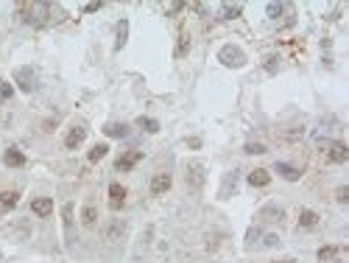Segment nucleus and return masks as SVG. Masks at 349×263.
<instances>
[{
	"label": "nucleus",
	"instance_id": "f257e3e1",
	"mask_svg": "<svg viewBox=\"0 0 349 263\" xmlns=\"http://www.w3.org/2000/svg\"><path fill=\"white\" fill-rule=\"evenodd\" d=\"M53 12L50 3H20V14H23L25 23H34V25H45L48 17Z\"/></svg>",
	"mask_w": 349,
	"mask_h": 263
},
{
	"label": "nucleus",
	"instance_id": "f03ea898",
	"mask_svg": "<svg viewBox=\"0 0 349 263\" xmlns=\"http://www.w3.org/2000/svg\"><path fill=\"white\" fill-rule=\"evenodd\" d=\"M218 59L224 62L226 68H243V65H246V53L237 45H224L218 51Z\"/></svg>",
	"mask_w": 349,
	"mask_h": 263
},
{
	"label": "nucleus",
	"instance_id": "7ed1b4c3",
	"mask_svg": "<svg viewBox=\"0 0 349 263\" xmlns=\"http://www.w3.org/2000/svg\"><path fill=\"white\" fill-rule=\"evenodd\" d=\"M14 81L20 84L23 92H34L36 90V73L34 68H17L14 70Z\"/></svg>",
	"mask_w": 349,
	"mask_h": 263
},
{
	"label": "nucleus",
	"instance_id": "20e7f679",
	"mask_svg": "<svg viewBox=\"0 0 349 263\" xmlns=\"http://www.w3.org/2000/svg\"><path fill=\"white\" fill-rule=\"evenodd\" d=\"M327 160L344 165V162L349 160V149L341 143V140H332V143H327Z\"/></svg>",
	"mask_w": 349,
	"mask_h": 263
},
{
	"label": "nucleus",
	"instance_id": "39448f33",
	"mask_svg": "<svg viewBox=\"0 0 349 263\" xmlns=\"http://www.w3.org/2000/svg\"><path fill=\"white\" fill-rule=\"evenodd\" d=\"M187 185L196 188V191L204 185V165L201 162H187Z\"/></svg>",
	"mask_w": 349,
	"mask_h": 263
},
{
	"label": "nucleus",
	"instance_id": "423d86ee",
	"mask_svg": "<svg viewBox=\"0 0 349 263\" xmlns=\"http://www.w3.org/2000/svg\"><path fill=\"white\" fill-rule=\"evenodd\" d=\"M140 160H143V151H126L123 157H117L115 168H117V171H132Z\"/></svg>",
	"mask_w": 349,
	"mask_h": 263
},
{
	"label": "nucleus",
	"instance_id": "0eeeda50",
	"mask_svg": "<svg viewBox=\"0 0 349 263\" xmlns=\"http://www.w3.org/2000/svg\"><path fill=\"white\" fill-rule=\"evenodd\" d=\"M123 202H126V188L123 185H117V182H112L109 185V207H112V210H120Z\"/></svg>",
	"mask_w": 349,
	"mask_h": 263
},
{
	"label": "nucleus",
	"instance_id": "6e6552de",
	"mask_svg": "<svg viewBox=\"0 0 349 263\" xmlns=\"http://www.w3.org/2000/svg\"><path fill=\"white\" fill-rule=\"evenodd\" d=\"M84 138H87V129L84 126H73L67 132V138H65V146L67 149H79L81 143H84Z\"/></svg>",
	"mask_w": 349,
	"mask_h": 263
},
{
	"label": "nucleus",
	"instance_id": "1a4fd4ad",
	"mask_svg": "<svg viewBox=\"0 0 349 263\" xmlns=\"http://www.w3.org/2000/svg\"><path fill=\"white\" fill-rule=\"evenodd\" d=\"M31 210H34L39 218H48L50 213H53V202H50L48 196H42V199H34V202H31Z\"/></svg>",
	"mask_w": 349,
	"mask_h": 263
},
{
	"label": "nucleus",
	"instance_id": "9d476101",
	"mask_svg": "<svg viewBox=\"0 0 349 263\" xmlns=\"http://www.w3.org/2000/svg\"><path fill=\"white\" fill-rule=\"evenodd\" d=\"M170 182H173V179H170V174H157V176H154V179H151V193H165V191H170Z\"/></svg>",
	"mask_w": 349,
	"mask_h": 263
},
{
	"label": "nucleus",
	"instance_id": "9b49d317",
	"mask_svg": "<svg viewBox=\"0 0 349 263\" xmlns=\"http://www.w3.org/2000/svg\"><path fill=\"white\" fill-rule=\"evenodd\" d=\"M17 202H20V193H17V191H3V193H0V213H9Z\"/></svg>",
	"mask_w": 349,
	"mask_h": 263
},
{
	"label": "nucleus",
	"instance_id": "f8f14e48",
	"mask_svg": "<svg viewBox=\"0 0 349 263\" xmlns=\"http://www.w3.org/2000/svg\"><path fill=\"white\" fill-rule=\"evenodd\" d=\"M274 171L282 174L288 182H296V179L302 176V171H299V168H293V165H288V162H277V165H274Z\"/></svg>",
	"mask_w": 349,
	"mask_h": 263
},
{
	"label": "nucleus",
	"instance_id": "ddd939ff",
	"mask_svg": "<svg viewBox=\"0 0 349 263\" xmlns=\"http://www.w3.org/2000/svg\"><path fill=\"white\" fill-rule=\"evenodd\" d=\"M3 162L9 165V168H20V165H25V154L17 149H9L6 154H3Z\"/></svg>",
	"mask_w": 349,
	"mask_h": 263
},
{
	"label": "nucleus",
	"instance_id": "4468645a",
	"mask_svg": "<svg viewBox=\"0 0 349 263\" xmlns=\"http://www.w3.org/2000/svg\"><path fill=\"white\" fill-rule=\"evenodd\" d=\"M123 232H126V224L120 221V218H117V221H112V224L106 227L103 238H106V241H112V244H115V241H120V235H123Z\"/></svg>",
	"mask_w": 349,
	"mask_h": 263
},
{
	"label": "nucleus",
	"instance_id": "2eb2a0df",
	"mask_svg": "<svg viewBox=\"0 0 349 263\" xmlns=\"http://www.w3.org/2000/svg\"><path fill=\"white\" fill-rule=\"evenodd\" d=\"M268 182H271V174L263 171V168H257V171L249 174V185H251V188H266Z\"/></svg>",
	"mask_w": 349,
	"mask_h": 263
},
{
	"label": "nucleus",
	"instance_id": "dca6fc26",
	"mask_svg": "<svg viewBox=\"0 0 349 263\" xmlns=\"http://www.w3.org/2000/svg\"><path fill=\"white\" fill-rule=\"evenodd\" d=\"M103 135H106V138H126V135H129V126L126 123H106L103 126Z\"/></svg>",
	"mask_w": 349,
	"mask_h": 263
},
{
	"label": "nucleus",
	"instance_id": "f3484780",
	"mask_svg": "<svg viewBox=\"0 0 349 263\" xmlns=\"http://www.w3.org/2000/svg\"><path fill=\"white\" fill-rule=\"evenodd\" d=\"M81 221H84V227H95V221H98V210L92 205H87L81 210Z\"/></svg>",
	"mask_w": 349,
	"mask_h": 263
},
{
	"label": "nucleus",
	"instance_id": "a211bd4d",
	"mask_svg": "<svg viewBox=\"0 0 349 263\" xmlns=\"http://www.w3.org/2000/svg\"><path fill=\"white\" fill-rule=\"evenodd\" d=\"M316 224H318V213H313V210L299 213V227H316Z\"/></svg>",
	"mask_w": 349,
	"mask_h": 263
},
{
	"label": "nucleus",
	"instance_id": "6ab92c4d",
	"mask_svg": "<svg viewBox=\"0 0 349 263\" xmlns=\"http://www.w3.org/2000/svg\"><path fill=\"white\" fill-rule=\"evenodd\" d=\"M126 36H129V23H126V20H120V23H117V39H115V51H120V48L126 45Z\"/></svg>",
	"mask_w": 349,
	"mask_h": 263
},
{
	"label": "nucleus",
	"instance_id": "aec40b11",
	"mask_svg": "<svg viewBox=\"0 0 349 263\" xmlns=\"http://www.w3.org/2000/svg\"><path fill=\"white\" fill-rule=\"evenodd\" d=\"M106 151H109V146H106V143H98V146H92V151H90V162L103 160V157H106Z\"/></svg>",
	"mask_w": 349,
	"mask_h": 263
},
{
	"label": "nucleus",
	"instance_id": "412c9836",
	"mask_svg": "<svg viewBox=\"0 0 349 263\" xmlns=\"http://www.w3.org/2000/svg\"><path fill=\"white\" fill-rule=\"evenodd\" d=\"M137 126L146 129V132H159V123L154 121V118H137Z\"/></svg>",
	"mask_w": 349,
	"mask_h": 263
},
{
	"label": "nucleus",
	"instance_id": "4be33fe9",
	"mask_svg": "<svg viewBox=\"0 0 349 263\" xmlns=\"http://www.w3.org/2000/svg\"><path fill=\"white\" fill-rule=\"evenodd\" d=\"M187 48H190V36H187V31H182V34H179V48H176V56H184V53H187Z\"/></svg>",
	"mask_w": 349,
	"mask_h": 263
},
{
	"label": "nucleus",
	"instance_id": "5701e85b",
	"mask_svg": "<svg viewBox=\"0 0 349 263\" xmlns=\"http://www.w3.org/2000/svg\"><path fill=\"white\" fill-rule=\"evenodd\" d=\"M62 216H65V229L70 232V229H73V205H70V202L62 207Z\"/></svg>",
	"mask_w": 349,
	"mask_h": 263
},
{
	"label": "nucleus",
	"instance_id": "b1692460",
	"mask_svg": "<svg viewBox=\"0 0 349 263\" xmlns=\"http://www.w3.org/2000/svg\"><path fill=\"white\" fill-rule=\"evenodd\" d=\"M12 95H14V87L9 84V81H3V79H0V101H9Z\"/></svg>",
	"mask_w": 349,
	"mask_h": 263
},
{
	"label": "nucleus",
	"instance_id": "393cba45",
	"mask_svg": "<svg viewBox=\"0 0 349 263\" xmlns=\"http://www.w3.org/2000/svg\"><path fill=\"white\" fill-rule=\"evenodd\" d=\"M335 255H338L335 246H321V249H318V261H332Z\"/></svg>",
	"mask_w": 349,
	"mask_h": 263
},
{
	"label": "nucleus",
	"instance_id": "a878e982",
	"mask_svg": "<svg viewBox=\"0 0 349 263\" xmlns=\"http://www.w3.org/2000/svg\"><path fill=\"white\" fill-rule=\"evenodd\" d=\"M282 12H285L282 3H268V6H266V14H268V17H280Z\"/></svg>",
	"mask_w": 349,
	"mask_h": 263
},
{
	"label": "nucleus",
	"instance_id": "bb28decb",
	"mask_svg": "<svg viewBox=\"0 0 349 263\" xmlns=\"http://www.w3.org/2000/svg\"><path fill=\"white\" fill-rule=\"evenodd\" d=\"M237 14H240V3L237 6H224V20H235Z\"/></svg>",
	"mask_w": 349,
	"mask_h": 263
},
{
	"label": "nucleus",
	"instance_id": "cd10ccee",
	"mask_svg": "<svg viewBox=\"0 0 349 263\" xmlns=\"http://www.w3.org/2000/svg\"><path fill=\"white\" fill-rule=\"evenodd\" d=\"M232 188H235V174H232V176H226V182H224V191H221V196H224V199H229V191H232Z\"/></svg>",
	"mask_w": 349,
	"mask_h": 263
},
{
	"label": "nucleus",
	"instance_id": "c85d7f7f",
	"mask_svg": "<svg viewBox=\"0 0 349 263\" xmlns=\"http://www.w3.org/2000/svg\"><path fill=\"white\" fill-rule=\"evenodd\" d=\"M243 151H246V154H266V146H260V143H249Z\"/></svg>",
	"mask_w": 349,
	"mask_h": 263
},
{
	"label": "nucleus",
	"instance_id": "c756f323",
	"mask_svg": "<svg viewBox=\"0 0 349 263\" xmlns=\"http://www.w3.org/2000/svg\"><path fill=\"white\" fill-rule=\"evenodd\" d=\"M349 199V188H341V191H338V202H347Z\"/></svg>",
	"mask_w": 349,
	"mask_h": 263
},
{
	"label": "nucleus",
	"instance_id": "7c9ffc66",
	"mask_svg": "<svg viewBox=\"0 0 349 263\" xmlns=\"http://www.w3.org/2000/svg\"><path fill=\"white\" fill-rule=\"evenodd\" d=\"M277 244H280V238H277V235H268V238H266V246H277Z\"/></svg>",
	"mask_w": 349,
	"mask_h": 263
},
{
	"label": "nucleus",
	"instance_id": "2f4dec72",
	"mask_svg": "<svg viewBox=\"0 0 349 263\" xmlns=\"http://www.w3.org/2000/svg\"><path fill=\"white\" fill-rule=\"evenodd\" d=\"M98 9H101V3H87L84 6V12H98Z\"/></svg>",
	"mask_w": 349,
	"mask_h": 263
},
{
	"label": "nucleus",
	"instance_id": "473e14b6",
	"mask_svg": "<svg viewBox=\"0 0 349 263\" xmlns=\"http://www.w3.org/2000/svg\"><path fill=\"white\" fill-rule=\"evenodd\" d=\"M266 68H268V73H274V70H277V59L271 56V59H268V65H266Z\"/></svg>",
	"mask_w": 349,
	"mask_h": 263
}]
</instances>
